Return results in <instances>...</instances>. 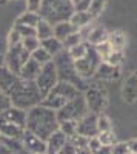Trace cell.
Returning <instances> with one entry per match:
<instances>
[{
  "instance_id": "8fae6325",
  "label": "cell",
  "mask_w": 137,
  "mask_h": 154,
  "mask_svg": "<svg viewBox=\"0 0 137 154\" xmlns=\"http://www.w3.org/2000/svg\"><path fill=\"white\" fill-rule=\"evenodd\" d=\"M29 59V53L25 49L22 45H16V46H9L8 53L5 54V66L12 71L14 74L19 75L20 68L25 65V62Z\"/></svg>"
},
{
  "instance_id": "7c38bea8",
  "label": "cell",
  "mask_w": 137,
  "mask_h": 154,
  "mask_svg": "<svg viewBox=\"0 0 137 154\" xmlns=\"http://www.w3.org/2000/svg\"><path fill=\"white\" fill-rule=\"evenodd\" d=\"M22 82L23 80L17 74H14L12 71H9L5 65L0 66V89H2L8 97L22 85Z\"/></svg>"
},
{
  "instance_id": "8992f818",
  "label": "cell",
  "mask_w": 137,
  "mask_h": 154,
  "mask_svg": "<svg viewBox=\"0 0 137 154\" xmlns=\"http://www.w3.org/2000/svg\"><path fill=\"white\" fill-rule=\"evenodd\" d=\"M59 59V62H54V65H56V69H57V77H59V80H63V82H69L72 83L74 86H76L79 91H85L86 88V83L85 80L82 79V77H79V74L76 72V68H74V62L72 59L69 57L68 54V51L65 53V49L63 51H60V53L57 56H54Z\"/></svg>"
},
{
  "instance_id": "603a6c76",
  "label": "cell",
  "mask_w": 137,
  "mask_h": 154,
  "mask_svg": "<svg viewBox=\"0 0 137 154\" xmlns=\"http://www.w3.org/2000/svg\"><path fill=\"white\" fill-rule=\"evenodd\" d=\"M106 42L111 45L113 49H117V51H123L126 46V35L123 31H113L108 34V38Z\"/></svg>"
},
{
  "instance_id": "4dcf8cb0",
  "label": "cell",
  "mask_w": 137,
  "mask_h": 154,
  "mask_svg": "<svg viewBox=\"0 0 137 154\" xmlns=\"http://www.w3.org/2000/svg\"><path fill=\"white\" fill-rule=\"evenodd\" d=\"M123 60H125V53H123V51L113 49V53H111L103 62L109 63V65H114V66H122Z\"/></svg>"
},
{
  "instance_id": "d590c367",
  "label": "cell",
  "mask_w": 137,
  "mask_h": 154,
  "mask_svg": "<svg viewBox=\"0 0 137 154\" xmlns=\"http://www.w3.org/2000/svg\"><path fill=\"white\" fill-rule=\"evenodd\" d=\"M22 42V35L19 34V31L16 28H12L9 35H8V48L9 46H16V45H20Z\"/></svg>"
},
{
  "instance_id": "f1b7e54d",
  "label": "cell",
  "mask_w": 137,
  "mask_h": 154,
  "mask_svg": "<svg viewBox=\"0 0 137 154\" xmlns=\"http://www.w3.org/2000/svg\"><path fill=\"white\" fill-rule=\"evenodd\" d=\"M59 130L66 137H71L77 133V120H62L59 122Z\"/></svg>"
},
{
  "instance_id": "e575fe53",
  "label": "cell",
  "mask_w": 137,
  "mask_h": 154,
  "mask_svg": "<svg viewBox=\"0 0 137 154\" xmlns=\"http://www.w3.org/2000/svg\"><path fill=\"white\" fill-rule=\"evenodd\" d=\"M97 130H99V133L106 131V130H113V128H111V120L106 117L103 112L97 114Z\"/></svg>"
},
{
  "instance_id": "5bb4252c",
  "label": "cell",
  "mask_w": 137,
  "mask_h": 154,
  "mask_svg": "<svg viewBox=\"0 0 137 154\" xmlns=\"http://www.w3.org/2000/svg\"><path fill=\"white\" fill-rule=\"evenodd\" d=\"M22 145H23V149H26L31 154L46 152V142L29 131H25V134L22 136Z\"/></svg>"
},
{
  "instance_id": "cb8c5ba5",
  "label": "cell",
  "mask_w": 137,
  "mask_h": 154,
  "mask_svg": "<svg viewBox=\"0 0 137 154\" xmlns=\"http://www.w3.org/2000/svg\"><path fill=\"white\" fill-rule=\"evenodd\" d=\"M40 19H42V17H40L39 12H31V11H26V12H23V14L17 19L16 25H25V26L35 28Z\"/></svg>"
},
{
  "instance_id": "30bf717a",
  "label": "cell",
  "mask_w": 137,
  "mask_h": 154,
  "mask_svg": "<svg viewBox=\"0 0 137 154\" xmlns=\"http://www.w3.org/2000/svg\"><path fill=\"white\" fill-rule=\"evenodd\" d=\"M72 62H74V68H76V72L79 74V77L86 80V79H90V77L94 75V72L99 66V63L102 62V59L96 53L94 46H90L86 56H83L79 60H72Z\"/></svg>"
},
{
  "instance_id": "3957f363",
  "label": "cell",
  "mask_w": 137,
  "mask_h": 154,
  "mask_svg": "<svg viewBox=\"0 0 137 154\" xmlns=\"http://www.w3.org/2000/svg\"><path fill=\"white\" fill-rule=\"evenodd\" d=\"M74 11L76 8L71 0H42L39 14L48 23L56 25L59 22L69 20Z\"/></svg>"
},
{
  "instance_id": "bcb514c9",
  "label": "cell",
  "mask_w": 137,
  "mask_h": 154,
  "mask_svg": "<svg viewBox=\"0 0 137 154\" xmlns=\"http://www.w3.org/2000/svg\"><path fill=\"white\" fill-rule=\"evenodd\" d=\"M71 2H72V3H74V6H76V3H77V2H79V0H71Z\"/></svg>"
},
{
  "instance_id": "f6af8a7d",
  "label": "cell",
  "mask_w": 137,
  "mask_h": 154,
  "mask_svg": "<svg viewBox=\"0 0 137 154\" xmlns=\"http://www.w3.org/2000/svg\"><path fill=\"white\" fill-rule=\"evenodd\" d=\"M3 65H5V56L0 53V66H3Z\"/></svg>"
},
{
  "instance_id": "c3c4849f",
  "label": "cell",
  "mask_w": 137,
  "mask_h": 154,
  "mask_svg": "<svg viewBox=\"0 0 137 154\" xmlns=\"http://www.w3.org/2000/svg\"><path fill=\"white\" fill-rule=\"evenodd\" d=\"M0 139H2V134H0Z\"/></svg>"
},
{
  "instance_id": "d6986e66",
  "label": "cell",
  "mask_w": 137,
  "mask_h": 154,
  "mask_svg": "<svg viewBox=\"0 0 137 154\" xmlns=\"http://www.w3.org/2000/svg\"><path fill=\"white\" fill-rule=\"evenodd\" d=\"M108 34L109 32L103 26H91L88 34H86V37H85V42L90 43L91 46H96V45L102 43V42H106Z\"/></svg>"
},
{
  "instance_id": "9c48e42d",
  "label": "cell",
  "mask_w": 137,
  "mask_h": 154,
  "mask_svg": "<svg viewBox=\"0 0 137 154\" xmlns=\"http://www.w3.org/2000/svg\"><path fill=\"white\" fill-rule=\"evenodd\" d=\"M85 102H86V108H88L90 112L93 114H102L108 105V96H106V91L103 88L97 86V85H93V86H88L85 89Z\"/></svg>"
},
{
  "instance_id": "ee69618b",
  "label": "cell",
  "mask_w": 137,
  "mask_h": 154,
  "mask_svg": "<svg viewBox=\"0 0 137 154\" xmlns=\"http://www.w3.org/2000/svg\"><path fill=\"white\" fill-rule=\"evenodd\" d=\"M76 154H91V151L88 148H82V149H76Z\"/></svg>"
},
{
  "instance_id": "52a82bcc",
  "label": "cell",
  "mask_w": 137,
  "mask_h": 154,
  "mask_svg": "<svg viewBox=\"0 0 137 154\" xmlns=\"http://www.w3.org/2000/svg\"><path fill=\"white\" fill-rule=\"evenodd\" d=\"M56 112H57V120L62 122V120H80L83 116H86L90 111L86 108V102H85L83 94H79L74 99L68 100L66 103Z\"/></svg>"
},
{
  "instance_id": "1f68e13d",
  "label": "cell",
  "mask_w": 137,
  "mask_h": 154,
  "mask_svg": "<svg viewBox=\"0 0 137 154\" xmlns=\"http://www.w3.org/2000/svg\"><path fill=\"white\" fill-rule=\"evenodd\" d=\"M80 42H83V37H82V34L79 32V31H76V32H72V34H69L66 38L62 43H63V48H66V49H69V48H72V46H76V45H79Z\"/></svg>"
},
{
  "instance_id": "f35d334b",
  "label": "cell",
  "mask_w": 137,
  "mask_h": 154,
  "mask_svg": "<svg viewBox=\"0 0 137 154\" xmlns=\"http://www.w3.org/2000/svg\"><path fill=\"white\" fill-rule=\"evenodd\" d=\"M8 106H11V102H9V97L0 89V112L3 109H6Z\"/></svg>"
},
{
  "instance_id": "7402d4cb",
  "label": "cell",
  "mask_w": 137,
  "mask_h": 154,
  "mask_svg": "<svg viewBox=\"0 0 137 154\" xmlns=\"http://www.w3.org/2000/svg\"><path fill=\"white\" fill-rule=\"evenodd\" d=\"M40 46H42L43 49H46L53 57L57 56L60 51H63V49H65V48H63V43H62V40H59V38L54 37V35L45 38V40H40Z\"/></svg>"
},
{
  "instance_id": "d6a6232c",
  "label": "cell",
  "mask_w": 137,
  "mask_h": 154,
  "mask_svg": "<svg viewBox=\"0 0 137 154\" xmlns=\"http://www.w3.org/2000/svg\"><path fill=\"white\" fill-rule=\"evenodd\" d=\"M105 5H106V0H91L88 11L93 14V17H97L102 14V11L105 9Z\"/></svg>"
},
{
  "instance_id": "2e32d148",
  "label": "cell",
  "mask_w": 137,
  "mask_h": 154,
  "mask_svg": "<svg viewBox=\"0 0 137 154\" xmlns=\"http://www.w3.org/2000/svg\"><path fill=\"white\" fill-rule=\"evenodd\" d=\"M94 75L97 77L99 80H116V79L120 77V66L109 65V63L102 60L100 63H99Z\"/></svg>"
},
{
  "instance_id": "5b68a950",
  "label": "cell",
  "mask_w": 137,
  "mask_h": 154,
  "mask_svg": "<svg viewBox=\"0 0 137 154\" xmlns=\"http://www.w3.org/2000/svg\"><path fill=\"white\" fill-rule=\"evenodd\" d=\"M80 91L74 86L72 83L69 82H63V80H59L56 83V86L46 94V97L42 100V103L43 106L46 108H51L54 111H59L62 106H63L68 100L74 99L76 96H79Z\"/></svg>"
},
{
  "instance_id": "83f0119b",
  "label": "cell",
  "mask_w": 137,
  "mask_h": 154,
  "mask_svg": "<svg viewBox=\"0 0 137 154\" xmlns=\"http://www.w3.org/2000/svg\"><path fill=\"white\" fill-rule=\"evenodd\" d=\"M97 139L103 146H113L117 143V136L113 130H106V131H102L97 134Z\"/></svg>"
},
{
  "instance_id": "ac0fdd59",
  "label": "cell",
  "mask_w": 137,
  "mask_h": 154,
  "mask_svg": "<svg viewBox=\"0 0 137 154\" xmlns=\"http://www.w3.org/2000/svg\"><path fill=\"white\" fill-rule=\"evenodd\" d=\"M40 68L42 66L39 65V63L29 57L26 62H25V65L20 68L19 77L22 80H35L37 75H39V72H40Z\"/></svg>"
},
{
  "instance_id": "7bdbcfd3",
  "label": "cell",
  "mask_w": 137,
  "mask_h": 154,
  "mask_svg": "<svg viewBox=\"0 0 137 154\" xmlns=\"http://www.w3.org/2000/svg\"><path fill=\"white\" fill-rule=\"evenodd\" d=\"M126 143H128V149L129 151L137 152V139L135 140H129V142H126Z\"/></svg>"
},
{
  "instance_id": "7dc6e473",
  "label": "cell",
  "mask_w": 137,
  "mask_h": 154,
  "mask_svg": "<svg viewBox=\"0 0 137 154\" xmlns=\"http://www.w3.org/2000/svg\"><path fill=\"white\" fill-rule=\"evenodd\" d=\"M37 154H46V152H37Z\"/></svg>"
},
{
  "instance_id": "44dd1931",
  "label": "cell",
  "mask_w": 137,
  "mask_h": 154,
  "mask_svg": "<svg viewBox=\"0 0 137 154\" xmlns=\"http://www.w3.org/2000/svg\"><path fill=\"white\" fill-rule=\"evenodd\" d=\"M76 31H79V29L74 26L69 20H63V22H59V23L53 25V35L57 37L59 40H62V42H63L69 34L76 32Z\"/></svg>"
},
{
  "instance_id": "484cf974",
  "label": "cell",
  "mask_w": 137,
  "mask_h": 154,
  "mask_svg": "<svg viewBox=\"0 0 137 154\" xmlns=\"http://www.w3.org/2000/svg\"><path fill=\"white\" fill-rule=\"evenodd\" d=\"M90 46H91L90 43L80 42L79 45L72 46V48H69V49H66V51H68V54H69V57H71L72 60H79V59H82L83 56H86V53H88Z\"/></svg>"
},
{
  "instance_id": "e0dca14e",
  "label": "cell",
  "mask_w": 137,
  "mask_h": 154,
  "mask_svg": "<svg viewBox=\"0 0 137 154\" xmlns=\"http://www.w3.org/2000/svg\"><path fill=\"white\" fill-rule=\"evenodd\" d=\"M46 154H57L62 148L68 143V137L62 133L60 130L54 131L46 140Z\"/></svg>"
},
{
  "instance_id": "ab89813d",
  "label": "cell",
  "mask_w": 137,
  "mask_h": 154,
  "mask_svg": "<svg viewBox=\"0 0 137 154\" xmlns=\"http://www.w3.org/2000/svg\"><path fill=\"white\" fill-rule=\"evenodd\" d=\"M90 3H91V0H79V2L76 3V8L77 11H88L90 8Z\"/></svg>"
},
{
  "instance_id": "836d02e7",
  "label": "cell",
  "mask_w": 137,
  "mask_h": 154,
  "mask_svg": "<svg viewBox=\"0 0 137 154\" xmlns=\"http://www.w3.org/2000/svg\"><path fill=\"white\" fill-rule=\"evenodd\" d=\"M94 49H96V53L99 54V57H100L102 60H105L111 53H113V48H111V45H109L108 42H102V43L96 45Z\"/></svg>"
},
{
  "instance_id": "74e56055",
  "label": "cell",
  "mask_w": 137,
  "mask_h": 154,
  "mask_svg": "<svg viewBox=\"0 0 137 154\" xmlns=\"http://www.w3.org/2000/svg\"><path fill=\"white\" fill-rule=\"evenodd\" d=\"M42 6V0H26V8L31 12H39Z\"/></svg>"
},
{
  "instance_id": "ba28073f",
  "label": "cell",
  "mask_w": 137,
  "mask_h": 154,
  "mask_svg": "<svg viewBox=\"0 0 137 154\" xmlns=\"http://www.w3.org/2000/svg\"><path fill=\"white\" fill-rule=\"evenodd\" d=\"M35 85H37V89L42 96V100L46 97V94L51 91V89L56 86V83L59 82V77H57V69H56V65L54 62H48L45 65H42L40 68V72L37 75V79L34 80Z\"/></svg>"
},
{
  "instance_id": "277c9868",
  "label": "cell",
  "mask_w": 137,
  "mask_h": 154,
  "mask_svg": "<svg viewBox=\"0 0 137 154\" xmlns=\"http://www.w3.org/2000/svg\"><path fill=\"white\" fill-rule=\"evenodd\" d=\"M11 106L28 111L29 108L42 103V96L34 80H23L22 85L9 96Z\"/></svg>"
},
{
  "instance_id": "6da1fadb",
  "label": "cell",
  "mask_w": 137,
  "mask_h": 154,
  "mask_svg": "<svg viewBox=\"0 0 137 154\" xmlns=\"http://www.w3.org/2000/svg\"><path fill=\"white\" fill-rule=\"evenodd\" d=\"M26 131L46 140L54 131L59 130L57 112L43 105H35L26 111Z\"/></svg>"
},
{
  "instance_id": "f546056e",
  "label": "cell",
  "mask_w": 137,
  "mask_h": 154,
  "mask_svg": "<svg viewBox=\"0 0 137 154\" xmlns=\"http://www.w3.org/2000/svg\"><path fill=\"white\" fill-rule=\"evenodd\" d=\"M20 45L28 51V53L31 54L34 49H37L40 46V40L37 38L35 35H29V37H22V42H20Z\"/></svg>"
},
{
  "instance_id": "8d00e7d4",
  "label": "cell",
  "mask_w": 137,
  "mask_h": 154,
  "mask_svg": "<svg viewBox=\"0 0 137 154\" xmlns=\"http://www.w3.org/2000/svg\"><path fill=\"white\" fill-rule=\"evenodd\" d=\"M129 149H128V143L123 142V143H116L111 146V154H126Z\"/></svg>"
},
{
  "instance_id": "60d3db41",
  "label": "cell",
  "mask_w": 137,
  "mask_h": 154,
  "mask_svg": "<svg viewBox=\"0 0 137 154\" xmlns=\"http://www.w3.org/2000/svg\"><path fill=\"white\" fill-rule=\"evenodd\" d=\"M57 154H76V149H74L69 143H66L63 148H62V149L57 152Z\"/></svg>"
},
{
  "instance_id": "b9f144b4",
  "label": "cell",
  "mask_w": 137,
  "mask_h": 154,
  "mask_svg": "<svg viewBox=\"0 0 137 154\" xmlns=\"http://www.w3.org/2000/svg\"><path fill=\"white\" fill-rule=\"evenodd\" d=\"M0 154H14V152H12V151L2 142V140H0Z\"/></svg>"
},
{
  "instance_id": "4316f807",
  "label": "cell",
  "mask_w": 137,
  "mask_h": 154,
  "mask_svg": "<svg viewBox=\"0 0 137 154\" xmlns=\"http://www.w3.org/2000/svg\"><path fill=\"white\" fill-rule=\"evenodd\" d=\"M29 57L32 59V60H35L39 65L42 66V65H45V63H48V62H51L53 60V56L48 53L46 49H43L42 46H39L37 49H34L32 53L29 54Z\"/></svg>"
},
{
  "instance_id": "d4e9b609",
  "label": "cell",
  "mask_w": 137,
  "mask_h": 154,
  "mask_svg": "<svg viewBox=\"0 0 137 154\" xmlns=\"http://www.w3.org/2000/svg\"><path fill=\"white\" fill-rule=\"evenodd\" d=\"M51 35H53V25L48 23L43 19H40L39 23H37V26H35V37L39 40H45V38L51 37Z\"/></svg>"
},
{
  "instance_id": "4fadbf2b",
  "label": "cell",
  "mask_w": 137,
  "mask_h": 154,
  "mask_svg": "<svg viewBox=\"0 0 137 154\" xmlns=\"http://www.w3.org/2000/svg\"><path fill=\"white\" fill-rule=\"evenodd\" d=\"M77 134L85 137H96L99 134L97 130V114L88 112L80 120H77Z\"/></svg>"
},
{
  "instance_id": "7a4b0ae2",
  "label": "cell",
  "mask_w": 137,
  "mask_h": 154,
  "mask_svg": "<svg viewBox=\"0 0 137 154\" xmlns=\"http://www.w3.org/2000/svg\"><path fill=\"white\" fill-rule=\"evenodd\" d=\"M26 111L8 106L0 112V134L2 137L8 139H19L22 140V136L26 131Z\"/></svg>"
},
{
  "instance_id": "9a60e30c",
  "label": "cell",
  "mask_w": 137,
  "mask_h": 154,
  "mask_svg": "<svg viewBox=\"0 0 137 154\" xmlns=\"http://www.w3.org/2000/svg\"><path fill=\"white\" fill-rule=\"evenodd\" d=\"M122 99L126 103H135L137 102V71L131 72L122 86Z\"/></svg>"
},
{
  "instance_id": "ffe728a7",
  "label": "cell",
  "mask_w": 137,
  "mask_h": 154,
  "mask_svg": "<svg viewBox=\"0 0 137 154\" xmlns=\"http://www.w3.org/2000/svg\"><path fill=\"white\" fill-rule=\"evenodd\" d=\"M96 17H93V14L90 11H74L72 12V16L69 17V22L76 26L77 29H82L85 26H90V25L93 23Z\"/></svg>"
}]
</instances>
